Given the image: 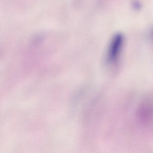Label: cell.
<instances>
[{"mask_svg": "<svg viewBox=\"0 0 153 153\" xmlns=\"http://www.w3.org/2000/svg\"><path fill=\"white\" fill-rule=\"evenodd\" d=\"M123 42V36L121 34H117L112 38L107 50L108 62L114 63L118 60L122 50Z\"/></svg>", "mask_w": 153, "mask_h": 153, "instance_id": "obj_1", "label": "cell"}]
</instances>
